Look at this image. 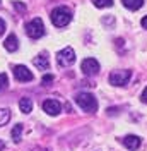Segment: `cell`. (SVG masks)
Masks as SVG:
<instances>
[{
  "label": "cell",
  "instance_id": "2",
  "mask_svg": "<svg viewBox=\"0 0 147 151\" xmlns=\"http://www.w3.org/2000/svg\"><path fill=\"white\" fill-rule=\"evenodd\" d=\"M75 103L87 113H94L98 110V101L91 93H79L75 96Z\"/></svg>",
  "mask_w": 147,
  "mask_h": 151
},
{
  "label": "cell",
  "instance_id": "8",
  "mask_svg": "<svg viewBox=\"0 0 147 151\" xmlns=\"http://www.w3.org/2000/svg\"><path fill=\"white\" fill-rule=\"evenodd\" d=\"M43 110L48 115L55 117V115H58V113L62 112V105H60V101H56V100H45L43 101Z\"/></svg>",
  "mask_w": 147,
  "mask_h": 151
},
{
  "label": "cell",
  "instance_id": "1",
  "mask_svg": "<svg viewBox=\"0 0 147 151\" xmlns=\"http://www.w3.org/2000/svg\"><path fill=\"white\" fill-rule=\"evenodd\" d=\"M51 22L55 24L56 28H65L70 21H72V10L65 5H58L51 10Z\"/></svg>",
  "mask_w": 147,
  "mask_h": 151
},
{
  "label": "cell",
  "instance_id": "14",
  "mask_svg": "<svg viewBox=\"0 0 147 151\" xmlns=\"http://www.w3.org/2000/svg\"><path fill=\"white\" fill-rule=\"evenodd\" d=\"M12 141L14 142H19L21 141V136H22V125L21 124H17V125H14V129H12Z\"/></svg>",
  "mask_w": 147,
  "mask_h": 151
},
{
  "label": "cell",
  "instance_id": "18",
  "mask_svg": "<svg viewBox=\"0 0 147 151\" xmlns=\"http://www.w3.org/2000/svg\"><path fill=\"white\" fill-rule=\"evenodd\" d=\"M14 7L17 12H26V5L24 4H21V2H14Z\"/></svg>",
  "mask_w": 147,
  "mask_h": 151
},
{
  "label": "cell",
  "instance_id": "3",
  "mask_svg": "<svg viewBox=\"0 0 147 151\" xmlns=\"http://www.w3.org/2000/svg\"><path fill=\"white\" fill-rule=\"evenodd\" d=\"M45 33H46V29H45V24H43L41 17L31 19L26 24V35L29 38H33V40H38V38L45 36Z\"/></svg>",
  "mask_w": 147,
  "mask_h": 151
},
{
  "label": "cell",
  "instance_id": "10",
  "mask_svg": "<svg viewBox=\"0 0 147 151\" xmlns=\"http://www.w3.org/2000/svg\"><path fill=\"white\" fill-rule=\"evenodd\" d=\"M34 65H36L39 70H48V69H50V58H48V53H46V52H41V53L34 58Z\"/></svg>",
  "mask_w": 147,
  "mask_h": 151
},
{
  "label": "cell",
  "instance_id": "4",
  "mask_svg": "<svg viewBox=\"0 0 147 151\" xmlns=\"http://www.w3.org/2000/svg\"><path fill=\"white\" fill-rule=\"evenodd\" d=\"M130 77H132V70H127V69H123V70H113L110 74V84L125 86L130 81Z\"/></svg>",
  "mask_w": 147,
  "mask_h": 151
},
{
  "label": "cell",
  "instance_id": "16",
  "mask_svg": "<svg viewBox=\"0 0 147 151\" xmlns=\"http://www.w3.org/2000/svg\"><path fill=\"white\" fill-rule=\"evenodd\" d=\"M92 4L99 9H106V7H111L113 5V0H92Z\"/></svg>",
  "mask_w": 147,
  "mask_h": 151
},
{
  "label": "cell",
  "instance_id": "11",
  "mask_svg": "<svg viewBox=\"0 0 147 151\" xmlns=\"http://www.w3.org/2000/svg\"><path fill=\"white\" fill-rule=\"evenodd\" d=\"M4 48H5L7 52H17V48H19L17 36H16V35H9L7 40L4 41Z\"/></svg>",
  "mask_w": 147,
  "mask_h": 151
},
{
  "label": "cell",
  "instance_id": "6",
  "mask_svg": "<svg viewBox=\"0 0 147 151\" xmlns=\"http://www.w3.org/2000/svg\"><path fill=\"white\" fill-rule=\"evenodd\" d=\"M14 77L17 81H21V83H29V81L34 79L33 72L26 65H14Z\"/></svg>",
  "mask_w": 147,
  "mask_h": 151
},
{
  "label": "cell",
  "instance_id": "12",
  "mask_svg": "<svg viewBox=\"0 0 147 151\" xmlns=\"http://www.w3.org/2000/svg\"><path fill=\"white\" fill-rule=\"evenodd\" d=\"M19 108H21L22 113H31V110H33V101H31V98H21Z\"/></svg>",
  "mask_w": 147,
  "mask_h": 151
},
{
  "label": "cell",
  "instance_id": "21",
  "mask_svg": "<svg viewBox=\"0 0 147 151\" xmlns=\"http://www.w3.org/2000/svg\"><path fill=\"white\" fill-rule=\"evenodd\" d=\"M140 100H142L144 103H147V88L144 89V91H142V96H140Z\"/></svg>",
  "mask_w": 147,
  "mask_h": 151
},
{
  "label": "cell",
  "instance_id": "22",
  "mask_svg": "<svg viewBox=\"0 0 147 151\" xmlns=\"http://www.w3.org/2000/svg\"><path fill=\"white\" fill-rule=\"evenodd\" d=\"M140 24H142V28H144V29H147V16H144V17H142Z\"/></svg>",
  "mask_w": 147,
  "mask_h": 151
},
{
  "label": "cell",
  "instance_id": "20",
  "mask_svg": "<svg viewBox=\"0 0 147 151\" xmlns=\"http://www.w3.org/2000/svg\"><path fill=\"white\" fill-rule=\"evenodd\" d=\"M4 31H5V22H4V19H0V36L4 35Z\"/></svg>",
  "mask_w": 147,
  "mask_h": 151
},
{
  "label": "cell",
  "instance_id": "7",
  "mask_svg": "<svg viewBox=\"0 0 147 151\" xmlns=\"http://www.w3.org/2000/svg\"><path fill=\"white\" fill-rule=\"evenodd\" d=\"M81 69L86 76H96L99 72V62L96 58H86L81 64Z\"/></svg>",
  "mask_w": 147,
  "mask_h": 151
},
{
  "label": "cell",
  "instance_id": "13",
  "mask_svg": "<svg viewBox=\"0 0 147 151\" xmlns=\"http://www.w3.org/2000/svg\"><path fill=\"white\" fill-rule=\"evenodd\" d=\"M123 5L130 10H138L142 5H144V0H121Z\"/></svg>",
  "mask_w": 147,
  "mask_h": 151
},
{
  "label": "cell",
  "instance_id": "9",
  "mask_svg": "<svg viewBox=\"0 0 147 151\" xmlns=\"http://www.w3.org/2000/svg\"><path fill=\"white\" fill-rule=\"evenodd\" d=\"M121 142H123V146L127 148V150L130 151H135L140 148V144H142V139L138 137V136H133V134H130V136H125L123 139H121Z\"/></svg>",
  "mask_w": 147,
  "mask_h": 151
},
{
  "label": "cell",
  "instance_id": "23",
  "mask_svg": "<svg viewBox=\"0 0 147 151\" xmlns=\"http://www.w3.org/2000/svg\"><path fill=\"white\" fill-rule=\"evenodd\" d=\"M2 150H5V142L0 139V151H2Z\"/></svg>",
  "mask_w": 147,
  "mask_h": 151
},
{
  "label": "cell",
  "instance_id": "5",
  "mask_svg": "<svg viewBox=\"0 0 147 151\" xmlns=\"http://www.w3.org/2000/svg\"><path fill=\"white\" fill-rule=\"evenodd\" d=\"M56 60H58V65H62V67L72 65L74 62H75V52H74L70 47H67V48H64V50L58 52Z\"/></svg>",
  "mask_w": 147,
  "mask_h": 151
},
{
  "label": "cell",
  "instance_id": "15",
  "mask_svg": "<svg viewBox=\"0 0 147 151\" xmlns=\"http://www.w3.org/2000/svg\"><path fill=\"white\" fill-rule=\"evenodd\" d=\"M10 120V110L9 108H0V127L5 125Z\"/></svg>",
  "mask_w": 147,
  "mask_h": 151
},
{
  "label": "cell",
  "instance_id": "19",
  "mask_svg": "<svg viewBox=\"0 0 147 151\" xmlns=\"http://www.w3.org/2000/svg\"><path fill=\"white\" fill-rule=\"evenodd\" d=\"M51 81H53V76H51V74H45V76H43V79H41V83H43V84H48V83H51Z\"/></svg>",
  "mask_w": 147,
  "mask_h": 151
},
{
  "label": "cell",
  "instance_id": "17",
  "mask_svg": "<svg viewBox=\"0 0 147 151\" xmlns=\"http://www.w3.org/2000/svg\"><path fill=\"white\" fill-rule=\"evenodd\" d=\"M7 86H9V77H7L5 72H0V91L5 89Z\"/></svg>",
  "mask_w": 147,
  "mask_h": 151
}]
</instances>
